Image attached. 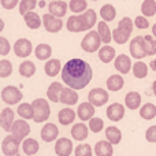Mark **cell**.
<instances>
[{"mask_svg":"<svg viewBox=\"0 0 156 156\" xmlns=\"http://www.w3.org/2000/svg\"><path fill=\"white\" fill-rule=\"evenodd\" d=\"M105 83H107L108 90L118 92V90H121V89L123 88L125 81H123V78L119 76V74H114V76H110L107 78V82Z\"/></svg>","mask_w":156,"mask_h":156,"instance_id":"f1b7e54d","label":"cell"},{"mask_svg":"<svg viewBox=\"0 0 156 156\" xmlns=\"http://www.w3.org/2000/svg\"><path fill=\"white\" fill-rule=\"evenodd\" d=\"M14 111L11 110L10 107H5L2 110V114H0V125H2L3 130L5 132H11L12 129V125H14Z\"/></svg>","mask_w":156,"mask_h":156,"instance_id":"e0dca14e","label":"cell"},{"mask_svg":"<svg viewBox=\"0 0 156 156\" xmlns=\"http://www.w3.org/2000/svg\"><path fill=\"white\" fill-rule=\"evenodd\" d=\"M99 59L103 63H110L111 60L115 59V48H112L111 45L105 44L104 47L99 49Z\"/></svg>","mask_w":156,"mask_h":156,"instance_id":"f546056e","label":"cell"},{"mask_svg":"<svg viewBox=\"0 0 156 156\" xmlns=\"http://www.w3.org/2000/svg\"><path fill=\"white\" fill-rule=\"evenodd\" d=\"M38 149H40V145H38L37 140H34V138H25L23 143H22V151H23L25 155L27 156H33L36 155L38 152Z\"/></svg>","mask_w":156,"mask_h":156,"instance_id":"4316f807","label":"cell"},{"mask_svg":"<svg viewBox=\"0 0 156 156\" xmlns=\"http://www.w3.org/2000/svg\"><path fill=\"white\" fill-rule=\"evenodd\" d=\"M152 34L156 37V23H154V26H152Z\"/></svg>","mask_w":156,"mask_h":156,"instance_id":"816d5d0a","label":"cell"},{"mask_svg":"<svg viewBox=\"0 0 156 156\" xmlns=\"http://www.w3.org/2000/svg\"><path fill=\"white\" fill-rule=\"evenodd\" d=\"M63 90V85L60 82H52L49 85V88L47 89V97L49 101L58 103L60 101V93Z\"/></svg>","mask_w":156,"mask_h":156,"instance_id":"cb8c5ba5","label":"cell"},{"mask_svg":"<svg viewBox=\"0 0 156 156\" xmlns=\"http://www.w3.org/2000/svg\"><path fill=\"white\" fill-rule=\"evenodd\" d=\"M97 32H99L100 37H101L103 43L104 44H110V41L112 40V32L110 30V26L107 25L105 21H101L97 23Z\"/></svg>","mask_w":156,"mask_h":156,"instance_id":"4dcf8cb0","label":"cell"},{"mask_svg":"<svg viewBox=\"0 0 156 156\" xmlns=\"http://www.w3.org/2000/svg\"><path fill=\"white\" fill-rule=\"evenodd\" d=\"M129 51L134 59H143V58L148 56L147 52V45H145V38L137 36V37L132 38V43L129 45Z\"/></svg>","mask_w":156,"mask_h":156,"instance_id":"8992f818","label":"cell"},{"mask_svg":"<svg viewBox=\"0 0 156 156\" xmlns=\"http://www.w3.org/2000/svg\"><path fill=\"white\" fill-rule=\"evenodd\" d=\"M152 90H154V94L156 96V81H154V83H152Z\"/></svg>","mask_w":156,"mask_h":156,"instance_id":"f907efd6","label":"cell"},{"mask_svg":"<svg viewBox=\"0 0 156 156\" xmlns=\"http://www.w3.org/2000/svg\"><path fill=\"white\" fill-rule=\"evenodd\" d=\"M145 38V45H147V52H148V56H154L156 55V37L154 34L152 36H144Z\"/></svg>","mask_w":156,"mask_h":156,"instance_id":"b9f144b4","label":"cell"},{"mask_svg":"<svg viewBox=\"0 0 156 156\" xmlns=\"http://www.w3.org/2000/svg\"><path fill=\"white\" fill-rule=\"evenodd\" d=\"M89 132H90V129L83 122H80V123H76L71 127V137L77 141H83L88 138Z\"/></svg>","mask_w":156,"mask_h":156,"instance_id":"44dd1931","label":"cell"},{"mask_svg":"<svg viewBox=\"0 0 156 156\" xmlns=\"http://www.w3.org/2000/svg\"><path fill=\"white\" fill-rule=\"evenodd\" d=\"M92 77H93V71H92L90 65L80 58L70 59L69 62H66L62 69L63 82L76 90L86 88L88 83L92 81Z\"/></svg>","mask_w":156,"mask_h":156,"instance_id":"6da1fadb","label":"cell"},{"mask_svg":"<svg viewBox=\"0 0 156 156\" xmlns=\"http://www.w3.org/2000/svg\"><path fill=\"white\" fill-rule=\"evenodd\" d=\"M134 25H136V27H137V29H141V30L148 29V27H149L148 16H145V15L136 16V19H134Z\"/></svg>","mask_w":156,"mask_h":156,"instance_id":"bcb514c9","label":"cell"},{"mask_svg":"<svg viewBox=\"0 0 156 156\" xmlns=\"http://www.w3.org/2000/svg\"><path fill=\"white\" fill-rule=\"evenodd\" d=\"M108 99H110V94L103 88H93L88 94V100L94 107H103L104 104H107Z\"/></svg>","mask_w":156,"mask_h":156,"instance_id":"30bf717a","label":"cell"},{"mask_svg":"<svg viewBox=\"0 0 156 156\" xmlns=\"http://www.w3.org/2000/svg\"><path fill=\"white\" fill-rule=\"evenodd\" d=\"M114 66H115V69L118 71H121L122 74H127L130 70H132V60H130V58L127 56V55H118V56L115 58V62H114Z\"/></svg>","mask_w":156,"mask_h":156,"instance_id":"ffe728a7","label":"cell"},{"mask_svg":"<svg viewBox=\"0 0 156 156\" xmlns=\"http://www.w3.org/2000/svg\"><path fill=\"white\" fill-rule=\"evenodd\" d=\"M145 138H147V141H148V143H156V125L147 129Z\"/></svg>","mask_w":156,"mask_h":156,"instance_id":"681fc988","label":"cell"},{"mask_svg":"<svg viewBox=\"0 0 156 156\" xmlns=\"http://www.w3.org/2000/svg\"><path fill=\"white\" fill-rule=\"evenodd\" d=\"M74 155L76 156H92L93 155V151H92V147L89 144H80L76 148V151H74Z\"/></svg>","mask_w":156,"mask_h":156,"instance_id":"f6af8a7d","label":"cell"},{"mask_svg":"<svg viewBox=\"0 0 156 156\" xmlns=\"http://www.w3.org/2000/svg\"><path fill=\"white\" fill-rule=\"evenodd\" d=\"M114 144H111L108 140H103L94 145V154L96 156H112L114 155Z\"/></svg>","mask_w":156,"mask_h":156,"instance_id":"603a6c76","label":"cell"},{"mask_svg":"<svg viewBox=\"0 0 156 156\" xmlns=\"http://www.w3.org/2000/svg\"><path fill=\"white\" fill-rule=\"evenodd\" d=\"M92 2H96V0H92Z\"/></svg>","mask_w":156,"mask_h":156,"instance_id":"11a10c76","label":"cell"},{"mask_svg":"<svg viewBox=\"0 0 156 156\" xmlns=\"http://www.w3.org/2000/svg\"><path fill=\"white\" fill-rule=\"evenodd\" d=\"M38 5H40V7H45L47 4H45V2H41V3H40V4H38Z\"/></svg>","mask_w":156,"mask_h":156,"instance_id":"db71d44e","label":"cell"},{"mask_svg":"<svg viewBox=\"0 0 156 156\" xmlns=\"http://www.w3.org/2000/svg\"><path fill=\"white\" fill-rule=\"evenodd\" d=\"M58 119H59V123L63 125V126L71 125L76 119V111L73 108H63L58 114Z\"/></svg>","mask_w":156,"mask_h":156,"instance_id":"484cf974","label":"cell"},{"mask_svg":"<svg viewBox=\"0 0 156 156\" xmlns=\"http://www.w3.org/2000/svg\"><path fill=\"white\" fill-rule=\"evenodd\" d=\"M43 25H44V29L48 33H58L62 30L63 21L59 16H55L51 12H48L43 15Z\"/></svg>","mask_w":156,"mask_h":156,"instance_id":"9c48e42d","label":"cell"},{"mask_svg":"<svg viewBox=\"0 0 156 156\" xmlns=\"http://www.w3.org/2000/svg\"><path fill=\"white\" fill-rule=\"evenodd\" d=\"M23 21H25V23H26V26L32 30L38 29V27H41V25H43V18H41L37 12H34V11H29V12L25 14Z\"/></svg>","mask_w":156,"mask_h":156,"instance_id":"7402d4cb","label":"cell"},{"mask_svg":"<svg viewBox=\"0 0 156 156\" xmlns=\"http://www.w3.org/2000/svg\"><path fill=\"white\" fill-rule=\"evenodd\" d=\"M69 8L74 14H82L88 10V2L86 0H70Z\"/></svg>","mask_w":156,"mask_h":156,"instance_id":"f35d334b","label":"cell"},{"mask_svg":"<svg viewBox=\"0 0 156 156\" xmlns=\"http://www.w3.org/2000/svg\"><path fill=\"white\" fill-rule=\"evenodd\" d=\"M73 143L69 138H58L56 144H55V154L58 156H70L73 152Z\"/></svg>","mask_w":156,"mask_h":156,"instance_id":"5bb4252c","label":"cell"},{"mask_svg":"<svg viewBox=\"0 0 156 156\" xmlns=\"http://www.w3.org/2000/svg\"><path fill=\"white\" fill-rule=\"evenodd\" d=\"M140 116L145 121H151L156 116V105L152 103H147L140 108Z\"/></svg>","mask_w":156,"mask_h":156,"instance_id":"8d00e7d4","label":"cell"},{"mask_svg":"<svg viewBox=\"0 0 156 156\" xmlns=\"http://www.w3.org/2000/svg\"><path fill=\"white\" fill-rule=\"evenodd\" d=\"M101 43L103 40L100 37L99 32L97 30H89L85 34V37L82 38V41H81V48L85 52H88V54H93V52L100 49Z\"/></svg>","mask_w":156,"mask_h":156,"instance_id":"3957f363","label":"cell"},{"mask_svg":"<svg viewBox=\"0 0 156 156\" xmlns=\"http://www.w3.org/2000/svg\"><path fill=\"white\" fill-rule=\"evenodd\" d=\"M94 115V105L92 104L90 101H85L82 104L78 105V110H77V116L81 119L82 122L86 121H90Z\"/></svg>","mask_w":156,"mask_h":156,"instance_id":"2e32d148","label":"cell"},{"mask_svg":"<svg viewBox=\"0 0 156 156\" xmlns=\"http://www.w3.org/2000/svg\"><path fill=\"white\" fill-rule=\"evenodd\" d=\"M33 51V45L27 38H19L14 44V52L18 58H27Z\"/></svg>","mask_w":156,"mask_h":156,"instance_id":"7c38bea8","label":"cell"},{"mask_svg":"<svg viewBox=\"0 0 156 156\" xmlns=\"http://www.w3.org/2000/svg\"><path fill=\"white\" fill-rule=\"evenodd\" d=\"M133 74H134V77L138 78V80L145 78L148 76V66H147V63L141 62V60L136 62L134 65H133Z\"/></svg>","mask_w":156,"mask_h":156,"instance_id":"74e56055","label":"cell"},{"mask_svg":"<svg viewBox=\"0 0 156 156\" xmlns=\"http://www.w3.org/2000/svg\"><path fill=\"white\" fill-rule=\"evenodd\" d=\"M78 99H80V96H78L77 90L73 88H63L62 93H60V103L62 104H66V105H74L77 104Z\"/></svg>","mask_w":156,"mask_h":156,"instance_id":"d6986e66","label":"cell"},{"mask_svg":"<svg viewBox=\"0 0 156 156\" xmlns=\"http://www.w3.org/2000/svg\"><path fill=\"white\" fill-rule=\"evenodd\" d=\"M69 4L65 2V0H51V3L48 4V11L55 16H59V18H63L66 16V12H67Z\"/></svg>","mask_w":156,"mask_h":156,"instance_id":"4fadbf2b","label":"cell"},{"mask_svg":"<svg viewBox=\"0 0 156 156\" xmlns=\"http://www.w3.org/2000/svg\"><path fill=\"white\" fill-rule=\"evenodd\" d=\"M125 116V107L119 103L110 104L107 108V118L112 122H119Z\"/></svg>","mask_w":156,"mask_h":156,"instance_id":"ac0fdd59","label":"cell"},{"mask_svg":"<svg viewBox=\"0 0 156 156\" xmlns=\"http://www.w3.org/2000/svg\"><path fill=\"white\" fill-rule=\"evenodd\" d=\"M16 112H18V115L23 119H33L34 118V108H33L32 103H22V104H19Z\"/></svg>","mask_w":156,"mask_h":156,"instance_id":"836d02e7","label":"cell"},{"mask_svg":"<svg viewBox=\"0 0 156 156\" xmlns=\"http://www.w3.org/2000/svg\"><path fill=\"white\" fill-rule=\"evenodd\" d=\"M44 71L48 77H56L59 73H62V65L59 59H49L47 60L44 66Z\"/></svg>","mask_w":156,"mask_h":156,"instance_id":"d4e9b609","label":"cell"},{"mask_svg":"<svg viewBox=\"0 0 156 156\" xmlns=\"http://www.w3.org/2000/svg\"><path fill=\"white\" fill-rule=\"evenodd\" d=\"M12 73V65L10 60L3 59L0 60V78H7Z\"/></svg>","mask_w":156,"mask_h":156,"instance_id":"7bdbcfd3","label":"cell"},{"mask_svg":"<svg viewBox=\"0 0 156 156\" xmlns=\"http://www.w3.org/2000/svg\"><path fill=\"white\" fill-rule=\"evenodd\" d=\"M37 5V0H21L19 2V14L21 15H25L29 11H33Z\"/></svg>","mask_w":156,"mask_h":156,"instance_id":"60d3db41","label":"cell"},{"mask_svg":"<svg viewBox=\"0 0 156 156\" xmlns=\"http://www.w3.org/2000/svg\"><path fill=\"white\" fill-rule=\"evenodd\" d=\"M59 136V129L55 123H45L41 129V138L45 143H52Z\"/></svg>","mask_w":156,"mask_h":156,"instance_id":"9a60e30c","label":"cell"},{"mask_svg":"<svg viewBox=\"0 0 156 156\" xmlns=\"http://www.w3.org/2000/svg\"><path fill=\"white\" fill-rule=\"evenodd\" d=\"M89 129L93 133H100L103 129H104V122H103L101 118H92L89 121Z\"/></svg>","mask_w":156,"mask_h":156,"instance_id":"ee69618b","label":"cell"},{"mask_svg":"<svg viewBox=\"0 0 156 156\" xmlns=\"http://www.w3.org/2000/svg\"><path fill=\"white\" fill-rule=\"evenodd\" d=\"M33 108H34V118L33 121L36 123H43V122L48 121L49 115H51V107H49L48 101L45 99H36L33 100Z\"/></svg>","mask_w":156,"mask_h":156,"instance_id":"277c9868","label":"cell"},{"mask_svg":"<svg viewBox=\"0 0 156 156\" xmlns=\"http://www.w3.org/2000/svg\"><path fill=\"white\" fill-rule=\"evenodd\" d=\"M134 22L129 18V16H125L121 21L118 22V26L112 30V40L115 41L119 45H123L129 41L130 36H132L133 27H134Z\"/></svg>","mask_w":156,"mask_h":156,"instance_id":"7a4b0ae2","label":"cell"},{"mask_svg":"<svg viewBox=\"0 0 156 156\" xmlns=\"http://www.w3.org/2000/svg\"><path fill=\"white\" fill-rule=\"evenodd\" d=\"M19 144H21V140H19V138H16L14 134L7 136V137H4V140H3V143H2V152L5 156H15V155H18Z\"/></svg>","mask_w":156,"mask_h":156,"instance_id":"ba28073f","label":"cell"},{"mask_svg":"<svg viewBox=\"0 0 156 156\" xmlns=\"http://www.w3.org/2000/svg\"><path fill=\"white\" fill-rule=\"evenodd\" d=\"M29 133H30V126L26 122V119L21 118L14 122L12 129H11V134H14L16 138H19V140L22 141L29 136Z\"/></svg>","mask_w":156,"mask_h":156,"instance_id":"8fae6325","label":"cell"},{"mask_svg":"<svg viewBox=\"0 0 156 156\" xmlns=\"http://www.w3.org/2000/svg\"><path fill=\"white\" fill-rule=\"evenodd\" d=\"M22 96H23V93L16 86H12V85L5 86L2 90V100L8 105L18 104L22 100Z\"/></svg>","mask_w":156,"mask_h":156,"instance_id":"52a82bcc","label":"cell"},{"mask_svg":"<svg viewBox=\"0 0 156 156\" xmlns=\"http://www.w3.org/2000/svg\"><path fill=\"white\" fill-rule=\"evenodd\" d=\"M105 138H107L111 144L116 145V144H119L122 140V132L115 126H108L107 129H105Z\"/></svg>","mask_w":156,"mask_h":156,"instance_id":"d6a6232c","label":"cell"},{"mask_svg":"<svg viewBox=\"0 0 156 156\" xmlns=\"http://www.w3.org/2000/svg\"><path fill=\"white\" fill-rule=\"evenodd\" d=\"M66 29L71 33L88 32V25H86L83 12L82 14H74V15L69 16L67 22H66Z\"/></svg>","mask_w":156,"mask_h":156,"instance_id":"5b68a950","label":"cell"},{"mask_svg":"<svg viewBox=\"0 0 156 156\" xmlns=\"http://www.w3.org/2000/svg\"><path fill=\"white\" fill-rule=\"evenodd\" d=\"M141 12L145 16H154L156 14V0H144L141 4Z\"/></svg>","mask_w":156,"mask_h":156,"instance_id":"ab89813d","label":"cell"},{"mask_svg":"<svg viewBox=\"0 0 156 156\" xmlns=\"http://www.w3.org/2000/svg\"><path fill=\"white\" fill-rule=\"evenodd\" d=\"M100 16L105 22H112L116 16V10L112 4H104L100 8Z\"/></svg>","mask_w":156,"mask_h":156,"instance_id":"e575fe53","label":"cell"},{"mask_svg":"<svg viewBox=\"0 0 156 156\" xmlns=\"http://www.w3.org/2000/svg\"><path fill=\"white\" fill-rule=\"evenodd\" d=\"M36 73V65L30 60H25L19 65V74L23 78H30Z\"/></svg>","mask_w":156,"mask_h":156,"instance_id":"d590c367","label":"cell"},{"mask_svg":"<svg viewBox=\"0 0 156 156\" xmlns=\"http://www.w3.org/2000/svg\"><path fill=\"white\" fill-rule=\"evenodd\" d=\"M19 2H21V0H0L2 7L4 8V10H14L16 5H19Z\"/></svg>","mask_w":156,"mask_h":156,"instance_id":"c3c4849f","label":"cell"},{"mask_svg":"<svg viewBox=\"0 0 156 156\" xmlns=\"http://www.w3.org/2000/svg\"><path fill=\"white\" fill-rule=\"evenodd\" d=\"M125 104L130 110H137L141 105V94L138 92H129L125 97Z\"/></svg>","mask_w":156,"mask_h":156,"instance_id":"83f0119b","label":"cell"},{"mask_svg":"<svg viewBox=\"0 0 156 156\" xmlns=\"http://www.w3.org/2000/svg\"><path fill=\"white\" fill-rule=\"evenodd\" d=\"M10 49H11V45L8 43V40L5 37H0V55L5 56L10 52Z\"/></svg>","mask_w":156,"mask_h":156,"instance_id":"7dc6e473","label":"cell"},{"mask_svg":"<svg viewBox=\"0 0 156 156\" xmlns=\"http://www.w3.org/2000/svg\"><path fill=\"white\" fill-rule=\"evenodd\" d=\"M34 55L38 60H48L52 55V48L48 44H38L34 49Z\"/></svg>","mask_w":156,"mask_h":156,"instance_id":"1f68e13d","label":"cell"},{"mask_svg":"<svg viewBox=\"0 0 156 156\" xmlns=\"http://www.w3.org/2000/svg\"><path fill=\"white\" fill-rule=\"evenodd\" d=\"M3 29H4V22L2 21V23H0V30H3Z\"/></svg>","mask_w":156,"mask_h":156,"instance_id":"f5cc1de1","label":"cell"}]
</instances>
